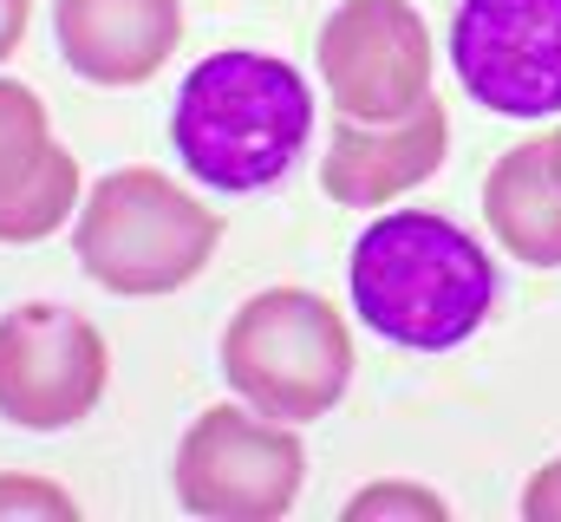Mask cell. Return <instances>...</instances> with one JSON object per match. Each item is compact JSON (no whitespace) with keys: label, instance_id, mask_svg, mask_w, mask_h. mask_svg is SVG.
<instances>
[{"label":"cell","instance_id":"cell-1","mask_svg":"<svg viewBox=\"0 0 561 522\" xmlns=\"http://www.w3.org/2000/svg\"><path fill=\"white\" fill-rule=\"evenodd\" d=\"M346 287L353 314L379 340L405 353H450L483 333L496 307V261L463 223L437 209H392L359 229Z\"/></svg>","mask_w":561,"mask_h":522},{"label":"cell","instance_id":"cell-2","mask_svg":"<svg viewBox=\"0 0 561 522\" xmlns=\"http://www.w3.org/2000/svg\"><path fill=\"white\" fill-rule=\"evenodd\" d=\"M307 137H313V86L275 53L229 46L190 66V79L176 86L170 150L203 190L222 196L268 190L300 163Z\"/></svg>","mask_w":561,"mask_h":522},{"label":"cell","instance_id":"cell-3","mask_svg":"<svg viewBox=\"0 0 561 522\" xmlns=\"http://www.w3.org/2000/svg\"><path fill=\"white\" fill-rule=\"evenodd\" d=\"M222 229V209H209L150 163H125L85 190L72 216V256L105 294L157 300L190 287L216 261Z\"/></svg>","mask_w":561,"mask_h":522},{"label":"cell","instance_id":"cell-4","mask_svg":"<svg viewBox=\"0 0 561 522\" xmlns=\"http://www.w3.org/2000/svg\"><path fill=\"white\" fill-rule=\"evenodd\" d=\"M222 379L262 418L313 424L353 386V333L313 287L249 294L222 327Z\"/></svg>","mask_w":561,"mask_h":522},{"label":"cell","instance_id":"cell-5","mask_svg":"<svg viewBox=\"0 0 561 522\" xmlns=\"http://www.w3.org/2000/svg\"><path fill=\"white\" fill-rule=\"evenodd\" d=\"M307 484V444L255 405H209L176 444V503L216 522H275Z\"/></svg>","mask_w":561,"mask_h":522},{"label":"cell","instance_id":"cell-6","mask_svg":"<svg viewBox=\"0 0 561 522\" xmlns=\"http://www.w3.org/2000/svg\"><path fill=\"white\" fill-rule=\"evenodd\" d=\"M112 386L105 333L53 300L0 314V418L20 431H72Z\"/></svg>","mask_w":561,"mask_h":522},{"label":"cell","instance_id":"cell-7","mask_svg":"<svg viewBox=\"0 0 561 522\" xmlns=\"http://www.w3.org/2000/svg\"><path fill=\"white\" fill-rule=\"evenodd\" d=\"M450 66L496 118H561V0H463Z\"/></svg>","mask_w":561,"mask_h":522},{"label":"cell","instance_id":"cell-8","mask_svg":"<svg viewBox=\"0 0 561 522\" xmlns=\"http://www.w3.org/2000/svg\"><path fill=\"white\" fill-rule=\"evenodd\" d=\"M431 26L412 0H340L320 26V79L346 118H405L431 99Z\"/></svg>","mask_w":561,"mask_h":522},{"label":"cell","instance_id":"cell-9","mask_svg":"<svg viewBox=\"0 0 561 522\" xmlns=\"http://www.w3.org/2000/svg\"><path fill=\"white\" fill-rule=\"evenodd\" d=\"M450 157V118L437 99L412 105L405 118H333L327 157H320V190L340 209H386L405 190L431 183Z\"/></svg>","mask_w":561,"mask_h":522},{"label":"cell","instance_id":"cell-10","mask_svg":"<svg viewBox=\"0 0 561 522\" xmlns=\"http://www.w3.org/2000/svg\"><path fill=\"white\" fill-rule=\"evenodd\" d=\"M53 39L92 86H144L183 39V0H53Z\"/></svg>","mask_w":561,"mask_h":522},{"label":"cell","instance_id":"cell-11","mask_svg":"<svg viewBox=\"0 0 561 522\" xmlns=\"http://www.w3.org/2000/svg\"><path fill=\"white\" fill-rule=\"evenodd\" d=\"M490 236L529 268H561V177L549 163V137L503 150L483 177Z\"/></svg>","mask_w":561,"mask_h":522},{"label":"cell","instance_id":"cell-12","mask_svg":"<svg viewBox=\"0 0 561 522\" xmlns=\"http://www.w3.org/2000/svg\"><path fill=\"white\" fill-rule=\"evenodd\" d=\"M79 203H85V170H79V157L53 137V144L39 150V163L0 190V242H7V249H33V242L59 236V223H72Z\"/></svg>","mask_w":561,"mask_h":522},{"label":"cell","instance_id":"cell-13","mask_svg":"<svg viewBox=\"0 0 561 522\" xmlns=\"http://www.w3.org/2000/svg\"><path fill=\"white\" fill-rule=\"evenodd\" d=\"M46 144H53V118H46L39 92L20 79H0V190L13 177H26Z\"/></svg>","mask_w":561,"mask_h":522},{"label":"cell","instance_id":"cell-14","mask_svg":"<svg viewBox=\"0 0 561 522\" xmlns=\"http://www.w3.org/2000/svg\"><path fill=\"white\" fill-rule=\"evenodd\" d=\"M346 522H450V503L437 497V490H424V484H399V477H386V484H366L359 497H346Z\"/></svg>","mask_w":561,"mask_h":522},{"label":"cell","instance_id":"cell-15","mask_svg":"<svg viewBox=\"0 0 561 522\" xmlns=\"http://www.w3.org/2000/svg\"><path fill=\"white\" fill-rule=\"evenodd\" d=\"M0 522H79V503L46 477L7 470L0 477Z\"/></svg>","mask_w":561,"mask_h":522},{"label":"cell","instance_id":"cell-16","mask_svg":"<svg viewBox=\"0 0 561 522\" xmlns=\"http://www.w3.org/2000/svg\"><path fill=\"white\" fill-rule=\"evenodd\" d=\"M523 517L529 522H561V457H549V464L523 484Z\"/></svg>","mask_w":561,"mask_h":522},{"label":"cell","instance_id":"cell-17","mask_svg":"<svg viewBox=\"0 0 561 522\" xmlns=\"http://www.w3.org/2000/svg\"><path fill=\"white\" fill-rule=\"evenodd\" d=\"M26 20H33V0H0V59H7V53H20Z\"/></svg>","mask_w":561,"mask_h":522},{"label":"cell","instance_id":"cell-18","mask_svg":"<svg viewBox=\"0 0 561 522\" xmlns=\"http://www.w3.org/2000/svg\"><path fill=\"white\" fill-rule=\"evenodd\" d=\"M549 163H556V177H561V125L549 130Z\"/></svg>","mask_w":561,"mask_h":522}]
</instances>
